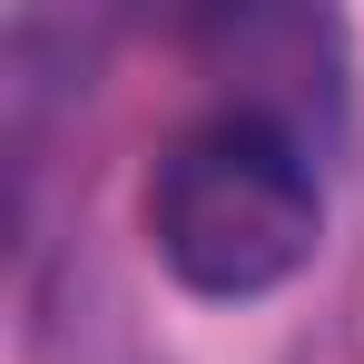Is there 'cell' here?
Here are the masks:
<instances>
[{"instance_id":"6da1fadb","label":"cell","mask_w":364,"mask_h":364,"mask_svg":"<svg viewBox=\"0 0 364 364\" xmlns=\"http://www.w3.org/2000/svg\"><path fill=\"white\" fill-rule=\"evenodd\" d=\"M315 237H325L315 158L266 109H217V119L178 128L168 158L148 168V246L207 305L276 296L286 276H305Z\"/></svg>"}]
</instances>
